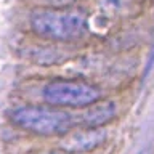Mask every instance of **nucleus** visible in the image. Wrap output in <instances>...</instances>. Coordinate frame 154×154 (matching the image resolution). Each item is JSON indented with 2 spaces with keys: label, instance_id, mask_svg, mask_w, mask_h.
<instances>
[{
  "label": "nucleus",
  "instance_id": "obj_1",
  "mask_svg": "<svg viewBox=\"0 0 154 154\" xmlns=\"http://www.w3.org/2000/svg\"><path fill=\"white\" fill-rule=\"evenodd\" d=\"M31 29L34 34L53 42H72L87 31V18L82 11L60 8H40L32 11Z\"/></svg>",
  "mask_w": 154,
  "mask_h": 154
},
{
  "label": "nucleus",
  "instance_id": "obj_2",
  "mask_svg": "<svg viewBox=\"0 0 154 154\" xmlns=\"http://www.w3.org/2000/svg\"><path fill=\"white\" fill-rule=\"evenodd\" d=\"M13 125L42 137L67 135L72 127V116L55 106H23L10 111Z\"/></svg>",
  "mask_w": 154,
  "mask_h": 154
},
{
  "label": "nucleus",
  "instance_id": "obj_3",
  "mask_svg": "<svg viewBox=\"0 0 154 154\" xmlns=\"http://www.w3.org/2000/svg\"><path fill=\"white\" fill-rule=\"evenodd\" d=\"M43 101L55 108H88L101 100V90L90 82L55 79L43 87Z\"/></svg>",
  "mask_w": 154,
  "mask_h": 154
},
{
  "label": "nucleus",
  "instance_id": "obj_4",
  "mask_svg": "<svg viewBox=\"0 0 154 154\" xmlns=\"http://www.w3.org/2000/svg\"><path fill=\"white\" fill-rule=\"evenodd\" d=\"M104 141H106V132L103 128H87L69 133L61 141V149L67 152L82 154L93 151L98 146H101Z\"/></svg>",
  "mask_w": 154,
  "mask_h": 154
},
{
  "label": "nucleus",
  "instance_id": "obj_5",
  "mask_svg": "<svg viewBox=\"0 0 154 154\" xmlns=\"http://www.w3.org/2000/svg\"><path fill=\"white\" fill-rule=\"evenodd\" d=\"M117 114V106L114 101H96L87 108V111L82 116V122L88 128H101Z\"/></svg>",
  "mask_w": 154,
  "mask_h": 154
},
{
  "label": "nucleus",
  "instance_id": "obj_6",
  "mask_svg": "<svg viewBox=\"0 0 154 154\" xmlns=\"http://www.w3.org/2000/svg\"><path fill=\"white\" fill-rule=\"evenodd\" d=\"M60 51L61 50L53 48V47H32V48H27L24 56L29 61L38 63L42 66H51V64H56V63H60L61 60L66 58Z\"/></svg>",
  "mask_w": 154,
  "mask_h": 154
},
{
  "label": "nucleus",
  "instance_id": "obj_7",
  "mask_svg": "<svg viewBox=\"0 0 154 154\" xmlns=\"http://www.w3.org/2000/svg\"><path fill=\"white\" fill-rule=\"evenodd\" d=\"M51 7H56V8H63V7H69L72 3H77L80 0H47Z\"/></svg>",
  "mask_w": 154,
  "mask_h": 154
},
{
  "label": "nucleus",
  "instance_id": "obj_8",
  "mask_svg": "<svg viewBox=\"0 0 154 154\" xmlns=\"http://www.w3.org/2000/svg\"><path fill=\"white\" fill-rule=\"evenodd\" d=\"M48 154H74V152H67V151H53V152H48Z\"/></svg>",
  "mask_w": 154,
  "mask_h": 154
},
{
  "label": "nucleus",
  "instance_id": "obj_9",
  "mask_svg": "<svg viewBox=\"0 0 154 154\" xmlns=\"http://www.w3.org/2000/svg\"><path fill=\"white\" fill-rule=\"evenodd\" d=\"M141 154H148V152H146V151H144V152H141Z\"/></svg>",
  "mask_w": 154,
  "mask_h": 154
}]
</instances>
